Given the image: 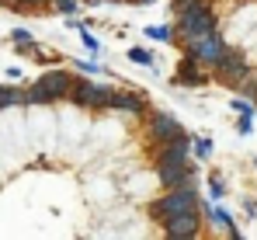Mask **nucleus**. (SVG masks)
<instances>
[{
  "label": "nucleus",
  "instance_id": "1a4fd4ad",
  "mask_svg": "<svg viewBox=\"0 0 257 240\" xmlns=\"http://www.w3.org/2000/svg\"><path fill=\"white\" fill-rule=\"evenodd\" d=\"M167 237H195L198 233V212H188V216H174L164 223Z\"/></svg>",
  "mask_w": 257,
  "mask_h": 240
},
{
  "label": "nucleus",
  "instance_id": "5701e85b",
  "mask_svg": "<svg viewBox=\"0 0 257 240\" xmlns=\"http://www.w3.org/2000/svg\"><path fill=\"white\" fill-rule=\"evenodd\" d=\"M136 4H153V0H136Z\"/></svg>",
  "mask_w": 257,
  "mask_h": 240
},
{
  "label": "nucleus",
  "instance_id": "6ab92c4d",
  "mask_svg": "<svg viewBox=\"0 0 257 240\" xmlns=\"http://www.w3.org/2000/svg\"><path fill=\"white\" fill-rule=\"evenodd\" d=\"M80 39L87 42V49H90V52H97V39H94V35H87V28H80Z\"/></svg>",
  "mask_w": 257,
  "mask_h": 240
},
{
  "label": "nucleus",
  "instance_id": "9b49d317",
  "mask_svg": "<svg viewBox=\"0 0 257 240\" xmlns=\"http://www.w3.org/2000/svg\"><path fill=\"white\" fill-rule=\"evenodd\" d=\"M174 80H177V84H184V87H198V84H205L209 77L198 70V63H195V59H188V56H184V59H181V66H177V73H174Z\"/></svg>",
  "mask_w": 257,
  "mask_h": 240
},
{
  "label": "nucleus",
  "instance_id": "f3484780",
  "mask_svg": "<svg viewBox=\"0 0 257 240\" xmlns=\"http://www.w3.org/2000/svg\"><path fill=\"white\" fill-rule=\"evenodd\" d=\"M195 150H198V157H209V153H212V143H209V139H198Z\"/></svg>",
  "mask_w": 257,
  "mask_h": 240
},
{
  "label": "nucleus",
  "instance_id": "412c9836",
  "mask_svg": "<svg viewBox=\"0 0 257 240\" xmlns=\"http://www.w3.org/2000/svg\"><path fill=\"white\" fill-rule=\"evenodd\" d=\"M4 4H11V7H32V4H39V0H4Z\"/></svg>",
  "mask_w": 257,
  "mask_h": 240
},
{
  "label": "nucleus",
  "instance_id": "ddd939ff",
  "mask_svg": "<svg viewBox=\"0 0 257 240\" xmlns=\"http://www.w3.org/2000/svg\"><path fill=\"white\" fill-rule=\"evenodd\" d=\"M21 101H25V91L11 87V84L0 87V108H7V105H21Z\"/></svg>",
  "mask_w": 257,
  "mask_h": 240
},
{
  "label": "nucleus",
  "instance_id": "39448f33",
  "mask_svg": "<svg viewBox=\"0 0 257 240\" xmlns=\"http://www.w3.org/2000/svg\"><path fill=\"white\" fill-rule=\"evenodd\" d=\"M73 84H77V77L66 73V70H49V73H42V77L35 80V87L42 91L49 101H56V98H70Z\"/></svg>",
  "mask_w": 257,
  "mask_h": 240
},
{
  "label": "nucleus",
  "instance_id": "423d86ee",
  "mask_svg": "<svg viewBox=\"0 0 257 240\" xmlns=\"http://www.w3.org/2000/svg\"><path fill=\"white\" fill-rule=\"evenodd\" d=\"M150 136L157 139V143H174V139H181L184 132H181V125H177V119L174 115H167V112H153L150 115Z\"/></svg>",
  "mask_w": 257,
  "mask_h": 240
},
{
  "label": "nucleus",
  "instance_id": "aec40b11",
  "mask_svg": "<svg viewBox=\"0 0 257 240\" xmlns=\"http://www.w3.org/2000/svg\"><path fill=\"white\" fill-rule=\"evenodd\" d=\"M209 188H212V199H219V195H222V181H219V178H212V181H209Z\"/></svg>",
  "mask_w": 257,
  "mask_h": 240
},
{
  "label": "nucleus",
  "instance_id": "f03ea898",
  "mask_svg": "<svg viewBox=\"0 0 257 240\" xmlns=\"http://www.w3.org/2000/svg\"><path fill=\"white\" fill-rule=\"evenodd\" d=\"M177 28H181V35L188 42H195V39H205V35L215 32V18L202 0H195L191 7H184V11L177 14Z\"/></svg>",
  "mask_w": 257,
  "mask_h": 240
},
{
  "label": "nucleus",
  "instance_id": "dca6fc26",
  "mask_svg": "<svg viewBox=\"0 0 257 240\" xmlns=\"http://www.w3.org/2000/svg\"><path fill=\"white\" fill-rule=\"evenodd\" d=\"M11 39L18 42V45H35V42H32V35H28L25 28H14V35H11Z\"/></svg>",
  "mask_w": 257,
  "mask_h": 240
},
{
  "label": "nucleus",
  "instance_id": "2eb2a0df",
  "mask_svg": "<svg viewBox=\"0 0 257 240\" xmlns=\"http://www.w3.org/2000/svg\"><path fill=\"white\" fill-rule=\"evenodd\" d=\"M146 32H150L153 39H160V42H171V39H174V32H171V28H164V25H157V28H146Z\"/></svg>",
  "mask_w": 257,
  "mask_h": 240
},
{
  "label": "nucleus",
  "instance_id": "20e7f679",
  "mask_svg": "<svg viewBox=\"0 0 257 240\" xmlns=\"http://www.w3.org/2000/svg\"><path fill=\"white\" fill-rule=\"evenodd\" d=\"M222 52H226V45L219 35H205V39H195L188 42V59H195L198 66H219V59H222Z\"/></svg>",
  "mask_w": 257,
  "mask_h": 240
},
{
  "label": "nucleus",
  "instance_id": "6e6552de",
  "mask_svg": "<svg viewBox=\"0 0 257 240\" xmlns=\"http://www.w3.org/2000/svg\"><path fill=\"white\" fill-rule=\"evenodd\" d=\"M219 77L222 80H243L247 77V63H243V56L240 52H222V59H219Z\"/></svg>",
  "mask_w": 257,
  "mask_h": 240
},
{
  "label": "nucleus",
  "instance_id": "7ed1b4c3",
  "mask_svg": "<svg viewBox=\"0 0 257 240\" xmlns=\"http://www.w3.org/2000/svg\"><path fill=\"white\" fill-rule=\"evenodd\" d=\"M111 94L115 91H108L104 84H90V80H77L73 84V91H70V98L77 101V105H84V108H111Z\"/></svg>",
  "mask_w": 257,
  "mask_h": 240
},
{
  "label": "nucleus",
  "instance_id": "f257e3e1",
  "mask_svg": "<svg viewBox=\"0 0 257 240\" xmlns=\"http://www.w3.org/2000/svg\"><path fill=\"white\" fill-rule=\"evenodd\" d=\"M188 212H198V195H195V188H174L171 195H164L160 202L150 205V216L160 219V223H167L174 216H188Z\"/></svg>",
  "mask_w": 257,
  "mask_h": 240
},
{
  "label": "nucleus",
  "instance_id": "b1692460",
  "mask_svg": "<svg viewBox=\"0 0 257 240\" xmlns=\"http://www.w3.org/2000/svg\"><path fill=\"white\" fill-rule=\"evenodd\" d=\"M233 240H240V237H236V233H233Z\"/></svg>",
  "mask_w": 257,
  "mask_h": 240
},
{
  "label": "nucleus",
  "instance_id": "4468645a",
  "mask_svg": "<svg viewBox=\"0 0 257 240\" xmlns=\"http://www.w3.org/2000/svg\"><path fill=\"white\" fill-rule=\"evenodd\" d=\"M128 59H132V63H139V66H153V52H150V49H143V45L128 49Z\"/></svg>",
  "mask_w": 257,
  "mask_h": 240
},
{
  "label": "nucleus",
  "instance_id": "393cba45",
  "mask_svg": "<svg viewBox=\"0 0 257 240\" xmlns=\"http://www.w3.org/2000/svg\"><path fill=\"white\" fill-rule=\"evenodd\" d=\"M0 4H4V0H0Z\"/></svg>",
  "mask_w": 257,
  "mask_h": 240
},
{
  "label": "nucleus",
  "instance_id": "f8f14e48",
  "mask_svg": "<svg viewBox=\"0 0 257 240\" xmlns=\"http://www.w3.org/2000/svg\"><path fill=\"white\" fill-rule=\"evenodd\" d=\"M111 108L115 112H143L146 108V98L143 94H128V91H115L111 94Z\"/></svg>",
  "mask_w": 257,
  "mask_h": 240
},
{
  "label": "nucleus",
  "instance_id": "a211bd4d",
  "mask_svg": "<svg viewBox=\"0 0 257 240\" xmlns=\"http://www.w3.org/2000/svg\"><path fill=\"white\" fill-rule=\"evenodd\" d=\"M56 7H59L63 14H73V11H77V0H56Z\"/></svg>",
  "mask_w": 257,
  "mask_h": 240
},
{
  "label": "nucleus",
  "instance_id": "0eeeda50",
  "mask_svg": "<svg viewBox=\"0 0 257 240\" xmlns=\"http://www.w3.org/2000/svg\"><path fill=\"white\" fill-rule=\"evenodd\" d=\"M188 136H181V139H174V143H167L164 146V153H160V160H157V167L164 171V167H181V164H188Z\"/></svg>",
  "mask_w": 257,
  "mask_h": 240
},
{
  "label": "nucleus",
  "instance_id": "4be33fe9",
  "mask_svg": "<svg viewBox=\"0 0 257 240\" xmlns=\"http://www.w3.org/2000/svg\"><path fill=\"white\" fill-rule=\"evenodd\" d=\"M167 240H195V237H167Z\"/></svg>",
  "mask_w": 257,
  "mask_h": 240
},
{
  "label": "nucleus",
  "instance_id": "9d476101",
  "mask_svg": "<svg viewBox=\"0 0 257 240\" xmlns=\"http://www.w3.org/2000/svg\"><path fill=\"white\" fill-rule=\"evenodd\" d=\"M191 174H195V167L191 164H181V167H164L160 171V181L167 185V188H191Z\"/></svg>",
  "mask_w": 257,
  "mask_h": 240
}]
</instances>
